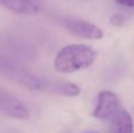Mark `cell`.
<instances>
[{
	"label": "cell",
	"mask_w": 134,
	"mask_h": 133,
	"mask_svg": "<svg viewBox=\"0 0 134 133\" xmlns=\"http://www.w3.org/2000/svg\"><path fill=\"white\" fill-rule=\"evenodd\" d=\"M0 112L9 118L19 120H25L30 115L26 106L15 96L4 88H0Z\"/></svg>",
	"instance_id": "cell-3"
},
{
	"label": "cell",
	"mask_w": 134,
	"mask_h": 133,
	"mask_svg": "<svg viewBox=\"0 0 134 133\" xmlns=\"http://www.w3.org/2000/svg\"><path fill=\"white\" fill-rule=\"evenodd\" d=\"M33 1H34V2H35V0H33Z\"/></svg>",
	"instance_id": "cell-11"
},
{
	"label": "cell",
	"mask_w": 134,
	"mask_h": 133,
	"mask_svg": "<svg viewBox=\"0 0 134 133\" xmlns=\"http://www.w3.org/2000/svg\"><path fill=\"white\" fill-rule=\"evenodd\" d=\"M97 59V51L85 44H71L63 47L54 59V68L60 73H73L88 68Z\"/></svg>",
	"instance_id": "cell-1"
},
{
	"label": "cell",
	"mask_w": 134,
	"mask_h": 133,
	"mask_svg": "<svg viewBox=\"0 0 134 133\" xmlns=\"http://www.w3.org/2000/svg\"><path fill=\"white\" fill-rule=\"evenodd\" d=\"M119 110H120V101L118 96L111 91H101L98 94L93 117L101 120L111 119Z\"/></svg>",
	"instance_id": "cell-4"
},
{
	"label": "cell",
	"mask_w": 134,
	"mask_h": 133,
	"mask_svg": "<svg viewBox=\"0 0 134 133\" xmlns=\"http://www.w3.org/2000/svg\"><path fill=\"white\" fill-rule=\"evenodd\" d=\"M0 5L20 14H35L39 7L33 0H0Z\"/></svg>",
	"instance_id": "cell-6"
},
{
	"label": "cell",
	"mask_w": 134,
	"mask_h": 133,
	"mask_svg": "<svg viewBox=\"0 0 134 133\" xmlns=\"http://www.w3.org/2000/svg\"><path fill=\"white\" fill-rule=\"evenodd\" d=\"M109 133H133V120L126 110L120 108L111 118Z\"/></svg>",
	"instance_id": "cell-5"
},
{
	"label": "cell",
	"mask_w": 134,
	"mask_h": 133,
	"mask_svg": "<svg viewBox=\"0 0 134 133\" xmlns=\"http://www.w3.org/2000/svg\"><path fill=\"white\" fill-rule=\"evenodd\" d=\"M66 30L73 35L83 39L100 40L104 38L102 30L95 24L82 19H66L64 21Z\"/></svg>",
	"instance_id": "cell-2"
},
{
	"label": "cell",
	"mask_w": 134,
	"mask_h": 133,
	"mask_svg": "<svg viewBox=\"0 0 134 133\" xmlns=\"http://www.w3.org/2000/svg\"><path fill=\"white\" fill-rule=\"evenodd\" d=\"M51 91L55 92L61 96L66 97H78L80 94V87L75 85L74 82L71 81H64V80H59V81L51 82Z\"/></svg>",
	"instance_id": "cell-7"
},
{
	"label": "cell",
	"mask_w": 134,
	"mask_h": 133,
	"mask_svg": "<svg viewBox=\"0 0 134 133\" xmlns=\"http://www.w3.org/2000/svg\"><path fill=\"white\" fill-rule=\"evenodd\" d=\"M116 4L121 5L124 7H128V8H134V0H114Z\"/></svg>",
	"instance_id": "cell-9"
},
{
	"label": "cell",
	"mask_w": 134,
	"mask_h": 133,
	"mask_svg": "<svg viewBox=\"0 0 134 133\" xmlns=\"http://www.w3.org/2000/svg\"><path fill=\"white\" fill-rule=\"evenodd\" d=\"M87 133H99V132H87Z\"/></svg>",
	"instance_id": "cell-10"
},
{
	"label": "cell",
	"mask_w": 134,
	"mask_h": 133,
	"mask_svg": "<svg viewBox=\"0 0 134 133\" xmlns=\"http://www.w3.org/2000/svg\"><path fill=\"white\" fill-rule=\"evenodd\" d=\"M109 21L115 27H122L130 21V15L126 13H115L109 18Z\"/></svg>",
	"instance_id": "cell-8"
}]
</instances>
